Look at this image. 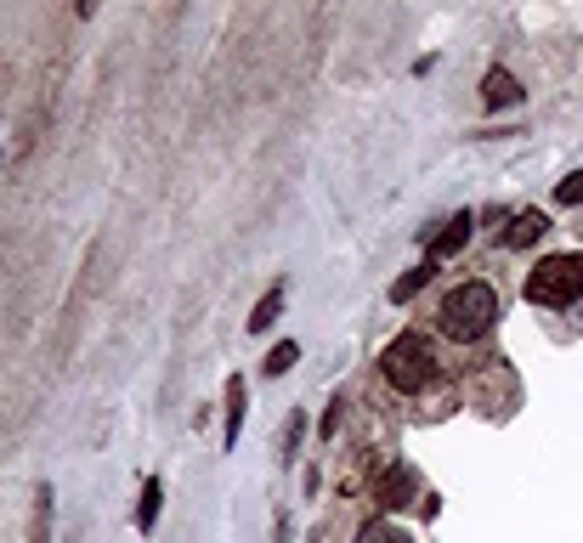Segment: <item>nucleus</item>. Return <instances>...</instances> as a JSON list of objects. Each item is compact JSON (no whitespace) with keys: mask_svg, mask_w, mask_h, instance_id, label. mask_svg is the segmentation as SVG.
I'll list each match as a JSON object with an SVG mask.
<instances>
[{"mask_svg":"<svg viewBox=\"0 0 583 543\" xmlns=\"http://www.w3.org/2000/svg\"><path fill=\"white\" fill-rule=\"evenodd\" d=\"M493 317H499V294L488 284H459L442 300V334L453 339H481L493 328Z\"/></svg>","mask_w":583,"mask_h":543,"instance_id":"f257e3e1","label":"nucleus"},{"mask_svg":"<svg viewBox=\"0 0 583 543\" xmlns=\"http://www.w3.org/2000/svg\"><path fill=\"white\" fill-rule=\"evenodd\" d=\"M380 373H385V380H392L397 391H425L431 373H436L431 339H425V334H397L392 346L380 351Z\"/></svg>","mask_w":583,"mask_h":543,"instance_id":"f03ea898","label":"nucleus"},{"mask_svg":"<svg viewBox=\"0 0 583 543\" xmlns=\"http://www.w3.org/2000/svg\"><path fill=\"white\" fill-rule=\"evenodd\" d=\"M578 294H583V255H549L527 272L533 305H572Z\"/></svg>","mask_w":583,"mask_h":543,"instance_id":"7ed1b4c3","label":"nucleus"},{"mask_svg":"<svg viewBox=\"0 0 583 543\" xmlns=\"http://www.w3.org/2000/svg\"><path fill=\"white\" fill-rule=\"evenodd\" d=\"M419 493V475L408 470V464H397V470H385L380 482H374V504L380 509H397V504H408Z\"/></svg>","mask_w":583,"mask_h":543,"instance_id":"20e7f679","label":"nucleus"},{"mask_svg":"<svg viewBox=\"0 0 583 543\" xmlns=\"http://www.w3.org/2000/svg\"><path fill=\"white\" fill-rule=\"evenodd\" d=\"M470 227H476V221H470V210H465V216H453V221H442V232L431 238V266H436V261H447V255H459V250L470 244Z\"/></svg>","mask_w":583,"mask_h":543,"instance_id":"39448f33","label":"nucleus"},{"mask_svg":"<svg viewBox=\"0 0 583 543\" xmlns=\"http://www.w3.org/2000/svg\"><path fill=\"white\" fill-rule=\"evenodd\" d=\"M481 102H488L493 114H499V108H515V102H522V80H515L510 68H493V74L481 80Z\"/></svg>","mask_w":583,"mask_h":543,"instance_id":"423d86ee","label":"nucleus"},{"mask_svg":"<svg viewBox=\"0 0 583 543\" xmlns=\"http://www.w3.org/2000/svg\"><path fill=\"white\" fill-rule=\"evenodd\" d=\"M544 227H549V221H544L538 210H522V216L499 232V244H504V250H527V244H538V238H544Z\"/></svg>","mask_w":583,"mask_h":543,"instance_id":"0eeeda50","label":"nucleus"},{"mask_svg":"<svg viewBox=\"0 0 583 543\" xmlns=\"http://www.w3.org/2000/svg\"><path fill=\"white\" fill-rule=\"evenodd\" d=\"M238 425H244V380L233 373V380H226V448L238 441Z\"/></svg>","mask_w":583,"mask_h":543,"instance_id":"6e6552de","label":"nucleus"},{"mask_svg":"<svg viewBox=\"0 0 583 543\" xmlns=\"http://www.w3.org/2000/svg\"><path fill=\"white\" fill-rule=\"evenodd\" d=\"M283 312V284H272L267 294H261V305H255V312H249V328L255 334H261V328H272V317Z\"/></svg>","mask_w":583,"mask_h":543,"instance_id":"1a4fd4ad","label":"nucleus"},{"mask_svg":"<svg viewBox=\"0 0 583 543\" xmlns=\"http://www.w3.org/2000/svg\"><path fill=\"white\" fill-rule=\"evenodd\" d=\"M425 284H431V261H425V266H413V272H403V278L392 284V300L403 305V300H413V294L425 289Z\"/></svg>","mask_w":583,"mask_h":543,"instance_id":"9d476101","label":"nucleus"},{"mask_svg":"<svg viewBox=\"0 0 583 543\" xmlns=\"http://www.w3.org/2000/svg\"><path fill=\"white\" fill-rule=\"evenodd\" d=\"M159 498H165V487H159L153 475H148V487H142V504H137V527H142V532H148V527L159 521Z\"/></svg>","mask_w":583,"mask_h":543,"instance_id":"9b49d317","label":"nucleus"},{"mask_svg":"<svg viewBox=\"0 0 583 543\" xmlns=\"http://www.w3.org/2000/svg\"><path fill=\"white\" fill-rule=\"evenodd\" d=\"M358 543H413L408 532H397L392 521H369L363 532H358Z\"/></svg>","mask_w":583,"mask_h":543,"instance_id":"f8f14e48","label":"nucleus"},{"mask_svg":"<svg viewBox=\"0 0 583 543\" xmlns=\"http://www.w3.org/2000/svg\"><path fill=\"white\" fill-rule=\"evenodd\" d=\"M35 543H51V487L35 493Z\"/></svg>","mask_w":583,"mask_h":543,"instance_id":"ddd939ff","label":"nucleus"},{"mask_svg":"<svg viewBox=\"0 0 583 543\" xmlns=\"http://www.w3.org/2000/svg\"><path fill=\"white\" fill-rule=\"evenodd\" d=\"M295 362H301V346H295V339H283V346H272V357H267V373H289Z\"/></svg>","mask_w":583,"mask_h":543,"instance_id":"4468645a","label":"nucleus"},{"mask_svg":"<svg viewBox=\"0 0 583 543\" xmlns=\"http://www.w3.org/2000/svg\"><path fill=\"white\" fill-rule=\"evenodd\" d=\"M556 198H561V204H572V210H578V204H583V170H572V176H567V182L556 187Z\"/></svg>","mask_w":583,"mask_h":543,"instance_id":"2eb2a0df","label":"nucleus"},{"mask_svg":"<svg viewBox=\"0 0 583 543\" xmlns=\"http://www.w3.org/2000/svg\"><path fill=\"white\" fill-rule=\"evenodd\" d=\"M317 430H323V436H335V430H340V402H329V414H323Z\"/></svg>","mask_w":583,"mask_h":543,"instance_id":"dca6fc26","label":"nucleus"}]
</instances>
